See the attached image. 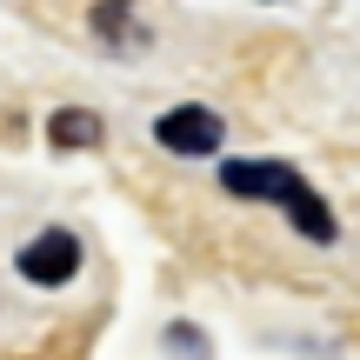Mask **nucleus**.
Returning <instances> with one entry per match:
<instances>
[{
	"label": "nucleus",
	"instance_id": "nucleus-1",
	"mask_svg": "<svg viewBox=\"0 0 360 360\" xmlns=\"http://www.w3.org/2000/svg\"><path fill=\"white\" fill-rule=\"evenodd\" d=\"M20 281H34V287H67L80 274V240L67 227H47V233H34V240L20 247Z\"/></svg>",
	"mask_w": 360,
	"mask_h": 360
},
{
	"label": "nucleus",
	"instance_id": "nucleus-3",
	"mask_svg": "<svg viewBox=\"0 0 360 360\" xmlns=\"http://www.w3.org/2000/svg\"><path fill=\"white\" fill-rule=\"evenodd\" d=\"M220 187L240 193V200H287V193L300 187V174L287 167V160H227V167H220Z\"/></svg>",
	"mask_w": 360,
	"mask_h": 360
},
{
	"label": "nucleus",
	"instance_id": "nucleus-4",
	"mask_svg": "<svg viewBox=\"0 0 360 360\" xmlns=\"http://www.w3.org/2000/svg\"><path fill=\"white\" fill-rule=\"evenodd\" d=\"M107 127L94 107H60V114L47 120V147H60V154H87V147H101Z\"/></svg>",
	"mask_w": 360,
	"mask_h": 360
},
{
	"label": "nucleus",
	"instance_id": "nucleus-6",
	"mask_svg": "<svg viewBox=\"0 0 360 360\" xmlns=\"http://www.w3.org/2000/svg\"><path fill=\"white\" fill-rule=\"evenodd\" d=\"M94 34H101V40H114L120 53L147 47V27L134 20V7H127V0H101V7H94Z\"/></svg>",
	"mask_w": 360,
	"mask_h": 360
},
{
	"label": "nucleus",
	"instance_id": "nucleus-5",
	"mask_svg": "<svg viewBox=\"0 0 360 360\" xmlns=\"http://www.w3.org/2000/svg\"><path fill=\"white\" fill-rule=\"evenodd\" d=\"M281 207H287V214H294V227L307 233V240H321V247H327V240H340V227H334V214H327V200H321V193L307 187V180H300V187L287 193Z\"/></svg>",
	"mask_w": 360,
	"mask_h": 360
},
{
	"label": "nucleus",
	"instance_id": "nucleus-2",
	"mask_svg": "<svg viewBox=\"0 0 360 360\" xmlns=\"http://www.w3.org/2000/svg\"><path fill=\"white\" fill-rule=\"evenodd\" d=\"M220 114L214 107H167V114L154 120V141L167 147V154H214L220 147Z\"/></svg>",
	"mask_w": 360,
	"mask_h": 360
}]
</instances>
